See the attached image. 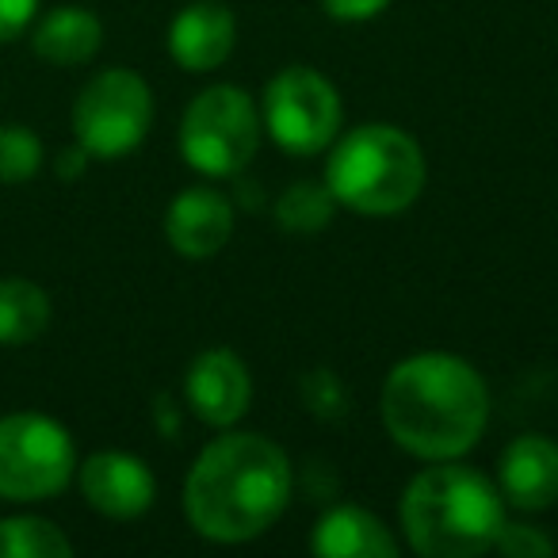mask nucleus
I'll return each mask as SVG.
<instances>
[{"mask_svg":"<svg viewBox=\"0 0 558 558\" xmlns=\"http://www.w3.org/2000/svg\"><path fill=\"white\" fill-rule=\"evenodd\" d=\"M337 199L326 180H299L276 199V222L288 233H318L333 222Z\"/></svg>","mask_w":558,"mask_h":558,"instance_id":"nucleus-17","label":"nucleus"},{"mask_svg":"<svg viewBox=\"0 0 558 558\" xmlns=\"http://www.w3.org/2000/svg\"><path fill=\"white\" fill-rule=\"evenodd\" d=\"M165 238L184 260H210L233 238V203L218 187H184L165 210Z\"/></svg>","mask_w":558,"mask_h":558,"instance_id":"nucleus-12","label":"nucleus"},{"mask_svg":"<svg viewBox=\"0 0 558 558\" xmlns=\"http://www.w3.org/2000/svg\"><path fill=\"white\" fill-rule=\"evenodd\" d=\"M43 169V142L27 126H0V180L24 184Z\"/></svg>","mask_w":558,"mask_h":558,"instance_id":"nucleus-19","label":"nucleus"},{"mask_svg":"<svg viewBox=\"0 0 558 558\" xmlns=\"http://www.w3.org/2000/svg\"><path fill=\"white\" fill-rule=\"evenodd\" d=\"M311 550L322 558H398L402 543L375 512L360 505H337L314 524Z\"/></svg>","mask_w":558,"mask_h":558,"instance_id":"nucleus-14","label":"nucleus"},{"mask_svg":"<svg viewBox=\"0 0 558 558\" xmlns=\"http://www.w3.org/2000/svg\"><path fill=\"white\" fill-rule=\"evenodd\" d=\"M85 169H88V149L85 146H73V149H65V154L58 157V177H62V180L81 177Z\"/></svg>","mask_w":558,"mask_h":558,"instance_id":"nucleus-24","label":"nucleus"},{"mask_svg":"<svg viewBox=\"0 0 558 558\" xmlns=\"http://www.w3.org/2000/svg\"><path fill=\"white\" fill-rule=\"evenodd\" d=\"M390 440L425 463L463 459L489 425V387L451 352H417L390 367L379 398Z\"/></svg>","mask_w":558,"mask_h":558,"instance_id":"nucleus-2","label":"nucleus"},{"mask_svg":"<svg viewBox=\"0 0 558 558\" xmlns=\"http://www.w3.org/2000/svg\"><path fill=\"white\" fill-rule=\"evenodd\" d=\"M73 543L58 524L43 517L0 520V558H70Z\"/></svg>","mask_w":558,"mask_h":558,"instance_id":"nucleus-18","label":"nucleus"},{"mask_svg":"<svg viewBox=\"0 0 558 558\" xmlns=\"http://www.w3.org/2000/svg\"><path fill=\"white\" fill-rule=\"evenodd\" d=\"M398 517L405 543L417 555L478 558L494 550L505 524V497L482 471L459 459H440L405 486Z\"/></svg>","mask_w":558,"mask_h":558,"instance_id":"nucleus-3","label":"nucleus"},{"mask_svg":"<svg viewBox=\"0 0 558 558\" xmlns=\"http://www.w3.org/2000/svg\"><path fill=\"white\" fill-rule=\"evenodd\" d=\"M157 425H161L165 428V433H177V410H172V402H169V398H157Z\"/></svg>","mask_w":558,"mask_h":558,"instance_id":"nucleus-25","label":"nucleus"},{"mask_svg":"<svg viewBox=\"0 0 558 558\" xmlns=\"http://www.w3.org/2000/svg\"><path fill=\"white\" fill-rule=\"evenodd\" d=\"M154 126V93L134 70H104L73 104V134L88 157L116 161L146 142Z\"/></svg>","mask_w":558,"mask_h":558,"instance_id":"nucleus-8","label":"nucleus"},{"mask_svg":"<svg viewBox=\"0 0 558 558\" xmlns=\"http://www.w3.org/2000/svg\"><path fill=\"white\" fill-rule=\"evenodd\" d=\"M39 0H0V43H12L32 27Z\"/></svg>","mask_w":558,"mask_h":558,"instance_id":"nucleus-23","label":"nucleus"},{"mask_svg":"<svg viewBox=\"0 0 558 558\" xmlns=\"http://www.w3.org/2000/svg\"><path fill=\"white\" fill-rule=\"evenodd\" d=\"M104 43V24L96 12L81 9V4H62V9L47 12L32 35V47L43 62L50 65H85L96 58Z\"/></svg>","mask_w":558,"mask_h":558,"instance_id":"nucleus-15","label":"nucleus"},{"mask_svg":"<svg viewBox=\"0 0 558 558\" xmlns=\"http://www.w3.org/2000/svg\"><path fill=\"white\" fill-rule=\"evenodd\" d=\"M77 482L85 501L111 520L142 517L157 497L154 471L131 451H96L77 466Z\"/></svg>","mask_w":558,"mask_h":558,"instance_id":"nucleus-10","label":"nucleus"},{"mask_svg":"<svg viewBox=\"0 0 558 558\" xmlns=\"http://www.w3.org/2000/svg\"><path fill=\"white\" fill-rule=\"evenodd\" d=\"M341 96L333 81L311 65H288L268 81L260 123L268 138L291 157H314L341 134Z\"/></svg>","mask_w":558,"mask_h":558,"instance_id":"nucleus-7","label":"nucleus"},{"mask_svg":"<svg viewBox=\"0 0 558 558\" xmlns=\"http://www.w3.org/2000/svg\"><path fill=\"white\" fill-rule=\"evenodd\" d=\"M50 326V295L24 276L0 279V344H32Z\"/></svg>","mask_w":558,"mask_h":558,"instance_id":"nucleus-16","label":"nucleus"},{"mask_svg":"<svg viewBox=\"0 0 558 558\" xmlns=\"http://www.w3.org/2000/svg\"><path fill=\"white\" fill-rule=\"evenodd\" d=\"M494 550H501V555H509V558H550L555 555V539L535 524H520V520L509 524V520H505L494 539Z\"/></svg>","mask_w":558,"mask_h":558,"instance_id":"nucleus-21","label":"nucleus"},{"mask_svg":"<svg viewBox=\"0 0 558 558\" xmlns=\"http://www.w3.org/2000/svg\"><path fill=\"white\" fill-rule=\"evenodd\" d=\"M295 474L288 451L260 433H226L184 478V517L210 543H248L288 512Z\"/></svg>","mask_w":558,"mask_h":558,"instance_id":"nucleus-1","label":"nucleus"},{"mask_svg":"<svg viewBox=\"0 0 558 558\" xmlns=\"http://www.w3.org/2000/svg\"><path fill=\"white\" fill-rule=\"evenodd\" d=\"M184 402L203 425L233 428L253 402V375L233 349H207L187 364Z\"/></svg>","mask_w":558,"mask_h":558,"instance_id":"nucleus-9","label":"nucleus"},{"mask_svg":"<svg viewBox=\"0 0 558 558\" xmlns=\"http://www.w3.org/2000/svg\"><path fill=\"white\" fill-rule=\"evenodd\" d=\"M260 111L238 85H210L187 104L180 119V154L210 180L238 177L260 146Z\"/></svg>","mask_w":558,"mask_h":558,"instance_id":"nucleus-5","label":"nucleus"},{"mask_svg":"<svg viewBox=\"0 0 558 558\" xmlns=\"http://www.w3.org/2000/svg\"><path fill=\"white\" fill-rule=\"evenodd\" d=\"M425 154L417 138L395 123H364L337 134L326 161V187L337 207L367 218L402 215L425 192Z\"/></svg>","mask_w":558,"mask_h":558,"instance_id":"nucleus-4","label":"nucleus"},{"mask_svg":"<svg viewBox=\"0 0 558 558\" xmlns=\"http://www.w3.org/2000/svg\"><path fill=\"white\" fill-rule=\"evenodd\" d=\"M77 448L47 413L0 417V501H47L73 482Z\"/></svg>","mask_w":558,"mask_h":558,"instance_id":"nucleus-6","label":"nucleus"},{"mask_svg":"<svg viewBox=\"0 0 558 558\" xmlns=\"http://www.w3.org/2000/svg\"><path fill=\"white\" fill-rule=\"evenodd\" d=\"M238 20L226 4L195 0L169 27V54L184 73H210L233 54Z\"/></svg>","mask_w":558,"mask_h":558,"instance_id":"nucleus-13","label":"nucleus"},{"mask_svg":"<svg viewBox=\"0 0 558 558\" xmlns=\"http://www.w3.org/2000/svg\"><path fill=\"white\" fill-rule=\"evenodd\" d=\"M497 489L505 505L520 512H543L558 505V444L539 433L509 440L497 459Z\"/></svg>","mask_w":558,"mask_h":558,"instance_id":"nucleus-11","label":"nucleus"},{"mask_svg":"<svg viewBox=\"0 0 558 558\" xmlns=\"http://www.w3.org/2000/svg\"><path fill=\"white\" fill-rule=\"evenodd\" d=\"M322 9L337 24H367V20L383 16L390 9V0H322Z\"/></svg>","mask_w":558,"mask_h":558,"instance_id":"nucleus-22","label":"nucleus"},{"mask_svg":"<svg viewBox=\"0 0 558 558\" xmlns=\"http://www.w3.org/2000/svg\"><path fill=\"white\" fill-rule=\"evenodd\" d=\"M303 402H306V410H311V413L333 421V417H341V413L349 410V390H344V383L337 379V372L318 367V372L303 375Z\"/></svg>","mask_w":558,"mask_h":558,"instance_id":"nucleus-20","label":"nucleus"}]
</instances>
